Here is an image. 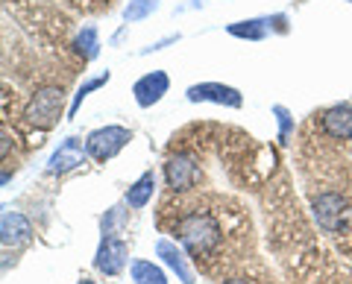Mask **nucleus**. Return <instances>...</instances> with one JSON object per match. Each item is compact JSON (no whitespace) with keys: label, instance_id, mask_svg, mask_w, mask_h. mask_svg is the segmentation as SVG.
I'll use <instances>...</instances> for the list:
<instances>
[{"label":"nucleus","instance_id":"f257e3e1","mask_svg":"<svg viewBox=\"0 0 352 284\" xmlns=\"http://www.w3.org/2000/svg\"><path fill=\"white\" fill-rule=\"evenodd\" d=\"M173 211L170 205H164ZM173 232L188 258L203 272H214L217 267L235 264V246L247 237V220L238 209L226 211V200L203 196L197 202H185L173 211V220H162Z\"/></svg>","mask_w":352,"mask_h":284},{"label":"nucleus","instance_id":"f03ea898","mask_svg":"<svg viewBox=\"0 0 352 284\" xmlns=\"http://www.w3.org/2000/svg\"><path fill=\"white\" fill-rule=\"evenodd\" d=\"M62 112H65V91L59 85H44V88H38L30 97L24 108V120L38 132H47L62 120Z\"/></svg>","mask_w":352,"mask_h":284},{"label":"nucleus","instance_id":"7ed1b4c3","mask_svg":"<svg viewBox=\"0 0 352 284\" xmlns=\"http://www.w3.org/2000/svg\"><path fill=\"white\" fill-rule=\"evenodd\" d=\"M200 179H203L200 158L191 150H176L164 161V182H168L170 193H188L200 185Z\"/></svg>","mask_w":352,"mask_h":284},{"label":"nucleus","instance_id":"20e7f679","mask_svg":"<svg viewBox=\"0 0 352 284\" xmlns=\"http://www.w3.org/2000/svg\"><path fill=\"white\" fill-rule=\"evenodd\" d=\"M349 202L338 191H323L314 200V220L323 235H344L349 228Z\"/></svg>","mask_w":352,"mask_h":284},{"label":"nucleus","instance_id":"39448f33","mask_svg":"<svg viewBox=\"0 0 352 284\" xmlns=\"http://www.w3.org/2000/svg\"><path fill=\"white\" fill-rule=\"evenodd\" d=\"M129 141H132V132L126 126H100V129H94V132H88V138H85L88 158L106 165V161L115 158Z\"/></svg>","mask_w":352,"mask_h":284},{"label":"nucleus","instance_id":"423d86ee","mask_svg":"<svg viewBox=\"0 0 352 284\" xmlns=\"http://www.w3.org/2000/svg\"><path fill=\"white\" fill-rule=\"evenodd\" d=\"M126 258H129L126 240L118 235H103L100 246H97V255H94V267L103 276H120L126 267Z\"/></svg>","mask_w":352,"mask_h":284},{"label":"nucleus","instance_id":"0eeeda50","mask_svg":"<svg viewBox=\"0 0 352 284\" xmlns=\"http://www.w3.org/2000/svg\"><path fill=\"white\" fill-rule=\"evenodd\" d=\"M185 94H188L191 103H214V106H226V108H241V103H244L241 91L232 88V85H223V82H200V85H191Z\"/></svg>","mask_w":352,"mask_h":284},{"label":"nucleus","instance_id":"6e6552de","mask_svg":"<svg viewBox=\"0 0 352 284\" xmlns=\"http://www.w3.org/2000/svg\"><path fill=\"white\" fill-rule=\"evenodd\" d=\"M85 158H88V150H85L82 141L80 138H65L59 144V150L53 152L50 161H47V173L50 176H65V173L80 167Z\"/></svg>","mask_w":352,"mask_h":284},{"label":"nucleus","instance_id":"1a4fd4ad","mask_svg":"<svg viewBox=\"0 0 352 284\" xmlns=\"http://www.w3.org/2000/svg\"><path fill=\"white\" fill-rule=\"evenodd\" d=\"M320 117V132L332 141H352V106H332L326 112L317 115Z\"/></svg>","mask_w":352,"mask_h":284},{"label":"nucleus","instance_id":"9d476101","mask_svg":"<svg viewBox=\"0 0 352 284\" xmlns=\"http://www.w3.org/2000/svg\"><path fill=\"white\" fill-rule=\"evenodd\" d=\"M168 88H170V76L164 71H153V73H144L135 85H132V94H135V103L141 108H150L168 94Z\"/></svg>","mask_w":352,"mask_h":284},{"label":"nucleus","instance_id":"9b49d317","mask_svg":"<svg viewBox=\"0 0 352 284\" xmlns=\"http://www.w3.org/2000/svg\"><path fill=\"white\" fill-rule=\"evenodd\" d=\"M156 255L162 258V264L170 272H176V279L182 284H194V272L188 267V258H185V252L176 246V240H168V237L156 240Z\"/></svg>","mask_w":352,"mask_h":284},{"label":"nucleus","instance_id":"f8f14e48","mask_svg":"<svg viewBox=\"0 0 352 284\" xmlns=\"http://www.w3.org/2000/svg\"><path fill=\"white\" fill-rule=\"evenodd\" d=\"M30 237H32V226L27 217L18 211H6L3 220H0V244H3V249L24 246V244H30Z\"/></svg>","mask_w":352,"mask_h":284},{"label":"nucleus","instance_id":"ddd939ff","mask_svg":"<svg viewBox=\"0 0 352 284\" xmlns=\"http://www.w3.org/2000/svg\"><path fill=\"white\" fill-rule=\"evenodd\" d=\"M153 193H156V173L147 170V173H141V176L129 185V191H126L124 200H126L129 209L141 211V209H147V205H150Z\"/></svg>","mask_w":352,"mask_h":284},{"label":"nucleus","instance_id":"4468645a","mask_svg":"<svg viewBox=\"0 0 352 284\" xmlns=\"http://www.w3.org/2000/svg\"><path fill=\"white\" fill-rule=\"evenodd\" d=\"M279 18H250V21H238V24H229L226 32L235 38H250V41H261L270 36V24Z\"/></svg>","mask_w":352,"mask_h":284},{"label":"nucleus","instance_id":"2eb2a0df","mask_svg":"<svg viewBox=\"0 0 352 284\" xmlns=\"http://www.w3.org/2000/svg\"><path fill=\"white\" fill-rule=\"evenodd\" d=\"M129 276H132V281H135V284H168L164 270L159 264H153V261H144V258L132 261Z\"/></svg>","mask_w":352,"mask_h":284},{"label":"nucleus","instance_id":"dca6fc26","mask_svg":"<svg viewBox=\"0 0 352 284\" xmlns=\"http://www.w3.org/2000/svg\"><path fill=\"white\" fill-rule=\"evenodd\" d=\"M74 50L80 53L85 62L97 59V53H100V36H97V27H82V32L74 41Z\"/></svg>","mask_w":352,"mask_h":284},{"label":"nucleus","instance_id":"f3484780","mask_svg":"<svg viewBox=\"0 0 352 284\" xmlns=\"http://www.w3.org/2000/svg\"><path fill=\"white\" fill-rule=\"evenodd\" d=\"M159 3H162V0H129V3L124 6V21H126V24L144 21V18H150L153 12H156Z\"/></svg>","mask_w":352,"mask_h":284},{"label":"nucleus","instance_id":"a211bd4d","mask_svg":"<svg viewBox=\"0 0 352 284\" xmlns=\"http://www.w3.org/2000/svg\"><path fill=\"white\" fill-rule=\"evenodd\" d=\"M109 80H112V73L106 71V73H100V76H94V80H88L85 85H80V88H76V94H74V103H71V112H68V115L74 117L76 112H80V106H82L85 97L91 94V91H97V88H100V85H106Z\"/></svg>","mask_w":352,"mask_h":284},{"label":"nucleus","instance_id":"6ab92c4d","mask_svg":"<svg viewBox=\"0 0 352 284\" xmlns=\"http://www.w3.org/2000/svg\"><path fill=\"white\" fill-rule=\"evenodd\" d=\"M273 115L279 117V144H288L291 129H294V120H291V115H288V108H285V106H276V108H273Z\"/></svg>","mask_w":352,"mask_h":284},{"label":"nucleus","instance_id":"aec40b11","mask_svg":"<svg viewBox=\"0 0 352 284\" xmlns=\"http://www.w3.org/2000/svg\"><path fill=\"white\" fill-rule=\"evenodd\" d=\"M173 41H179V36H168V38H162V41H156V45H150V47H144V53H153V50H162L164 45H173Z\"/></svg>","mask_w":352,"mask_h":284},{"label":"nucleus","instance_id":"412c9836","mask_svg":"<svg viewBox=\"0 0 352 284\" xmlns=\"http://www.w3.org/2000/svg\"><path fill=\"white\" fill-rule=\"evenodd\" d=\"M220 284H252V281H247V279H226V281H220Z\"/></svg>","mask_w":352,"mask_h":284},{"label":"nucleus","instance_id":"4be33fe9","mask_svg":"<svg viewBox=\"0 0 352 284\" xmlns=\"http://www.w3.org/2000/svg\"><path fill=\"white\" fill-rule=\"evenodd\" d=\"M76 284H97V281H91V279H82V281H76Z\"/></svg>","mask_w":352,"mask_h":284},{"label":"nucleus","instance_id":"5701e85b","mask_svg":"<svg viewBox=\"0 0 352 284\" xmlns=\"http://www.w3.org/2000/svg\"><path fill=\"white\" fill-rule=\"evenodd\" d=\"M346 3H352V0H346Z\"/></svg>","mask_w":352,"mask_h":284}]
</instances>
